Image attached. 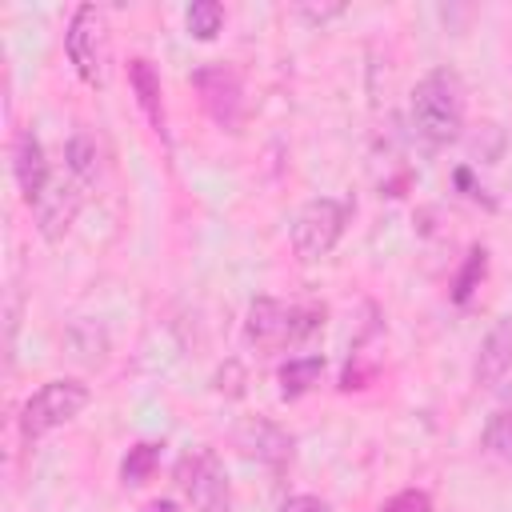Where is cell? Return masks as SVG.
<instances>
[{
	"label": "cell",
	"instance_id": "9",
	"mask_svg": "<svg viewBox=\"0 0 512 512\" xmlns=\"http://www.w3.org/2000/svg\"><path fill=\"white\" fill-rule=\"evenodd\" d=\"M244 340L256 344V348H284V344H292V304H284L276 296H256L248 304Z\"/></svg>",
	"mask_w": 512,
	"mask_h": 512
},
{
	"label": "cell",
	"instance_id": "6",
	"mask_svg": "<svg viewBox=\"0 0 512 512\" xmlns=\"http://www.w3.org/2000/svg\"><path fill=\"white\" fill-rule=\"evenodd\" d=\"M192 88L200 92V104L212 116V124H220L224 132H240V124H244V88H240V76L228 64L196 68Z\"/></svg>",
	"mask_w": 512,
	"mask_h": 512
},
{
	"label": "cell",
	"instance_id": "14",
	"mask_svg": "<svg viewBox=\"0 0 512 512\" xmlns=\"http://www.w3.org/2000/svg\"><path fill=\"white\" fill-rule=\"evenodd\" d=\"M320 376H324V356H288V360L280 364V372H276L280 396H284V400H296V396L312 392V388L320 384Z\"/></svg>",
	"mask_w": 512,
	"mask_h": 512
},
{
	"label": "cell",
	"instance_id": "1",
	"mask_svg": "<svg viewBox=\"0 0 512 512\" xmlns=\"http://www.w3.org/2000/svg\"><path fill=\"white\" fill-rule=\"evenodd\" d=\"M412 128L432 144L444 148L460 136L464 128V84L452 68H432L412 84Z\"/></svg>",
	"mask_w": 512,
	"mask_h": 512
},
{
	"label": "cell",
	"instance_id": "20",
	"mask_svg": "<svg viewBox=\"0 0 512 512\" xmlns=\"http://www.w3.org/2000/svg\"><path fill=\"white\" fill-rule=\"evenodd\" d=\"M384 512H432V496L424 488H404L384 504Z\"/></svg>",
	"mask_w": 512,
	"mask_h": 512
},
{
	"label": "cell",
	"instance_id": "7",
	"mask_svg": "<svg viewBox=\"0 0 512 512\" xmlns=\"http://www.w3.org/2000/svg\"><path fill=\"white\" fill-rule=\"evenodd\" d=\"M80 208H84V188H80L72 176L52 180V188H48V192L40 196V204L32 208V212H36V228H40V236H44L48 244L64 240V232L76 224Z\"/></svg>",
	"mask_w": 512,
	"mask_h": 512
},
{
	"label": "cell",
	"instance_id": "2",
	"mask_svg": "<svg viewBox=\"0 0 512 512\" xmlns=\"http://www.w3.org/2000/svg\"><path fill=\"white\" fill-rule=\"evenodd\" d=\"M88 400H92V388L84 380H76V376H56V380L40 384L20 408L24 444H36L40 436H48V432L64 428L68 420H76L88 408Z\"/></svg>",
	"mask_w": 512,
	"mask_h": 512
},
{
	"label": "cell",
	"instance_id": "22",
	"mask_svg": "<svg viewBox=\"0 0 512 512\" xmlns=\"http://www.w3.org/2000/svg\"><path fill=\"white\" fill-rule=\"evenodd\" d=\"M344 8L340 4H332V8H300V16H308V20H316V24H324L328 16H340Z\"/></svg>",
	"mask_w": 512,
	"mask_h": 512
},
{
	"label": "cell",
	"instance_id": "23",
	"mask_svg": "<svg viewBox=\"0 0 512 512\" xmlns=\"http://www.w3.org/2000/svg\"><path fill=\"white\" fill-rule=\"evenodd\" d=\"M144 512H180V504L176 500H152Z\"/></svg>",
	"mask_w": 512,
	"mask_h": 512
},
{
	"label": "cell",
	"instance_id": "16",
	"mask_svg": "<svg viewBox=\"0 0 512 512\" xmlns=\"http://www.w3.org/2000/svg\"><path fill=\"white\" fill-rule=\"evenodd\" d=\"M160 448H164V444H156V440L132 444L128 456L120 460V480L132 484V488L144 484V480H152V472H156V464H160Z\"/></svg>",
	"mask_w": 512,
	"mask_h": 512
},
{
	"label": "cell",
	"instance_id": "8",
	"mask_svg": "<svg viewBox=\"0 0 512 512\" xmlns=\"http://www.w3.org/2000/svg\"><path fill=\"white\" fill-rule=\"evenodd\" d=\"M12 176H16V188L24 196L28 208L40 204V196L52 188V168H48V156H44V144L32 136V132H20L16 144H12Z\"/></svg>",
	"mask_w": 512,
	"mask_h": 512
},
{
	"label": "cell",
	"instance_id": "5",
	"mask_svg": "<svg viewBox=\"0 0 512 512\" xmlns=\"http://www.w3.org/2000/svg\"><path fill=\"white\" fill-rule=\"evenodd\" d=\"M176 488L196 512H232V484L212 448H192L176 460Z\"/></svg>",
	"mask_w": 512,
	"mask_h": 512
},
{
	"label": "cell",
	"instance_id": "21",
	"mask_svg": "<svg viewBox=\"0 0 512 512\" xmlns=\"http://www.w3.org/2000/svg\"><path fill=\"white\" fill-rule=\"evenodd\" d=\"M280 512H328V504L320 500V496H288L284 504H280Z\"/></svg>",
	"mask_w": 512,
	"mask_h": 512
},
{
	"label": "cell",
	"instance_id": "12",
	"mask_svg": "<svg viewBox=\"0 0 512 512\" xmlns=\"http://www.w3.org/2000/svg\"><path fill=\"white\" fill-rule=\"evenodd\" d=\"M128 84H132V92H136V104L144 108V116H148L156 128H164V104H160V72L152 68V60H144V56L128 60Z\"/></svg>",
	"mask_w": 512,
	"mask_h": 512
},
{
	"label": "cell",
	"instance_id": "13",
	"mask_svg": "<svg viewBox=\"0 0 512 512\" xmlns=\"http://www.w3.org/2000/svg\"><path fill=\"white\" fill-rule=\"evenodd\" d=\"M64 164H68V176L80 184V188H92L100 180V144L92 132H72L68 148H64Z\"/></svg>",
	"mask_w": 512,
	"mask_h": 512
},
{
	"label": "cell",
	"instance_id": "17",
	"mask_svg": "<svg viewBox=\"0 0 512 512\" xmlns=\"http://www.w3.org/2000/svg\"><path fill=\"white\" fill-rule=\"evenodd\" d=\"M184 24H188V36L196 40H216L220 28H224V8L216 0H192L188 12H184Z\"/></svg>",
	"mask_w": 512,
	"mask_h": 512
},
{
	"label": "cell",
	"instance_id": "18",
	"mask_svg": "<svg viewBox=\"0 0 512 512\" xmlns=\"http://www.w3.org/2000/svg\"><path fill=\"white\" fill-rule=\"evenodd\" d=\"M480 440H484V448H488L492 456L512 460V404H508V408H496V412L488 416Z\"/></svg>",
	"mask_w": 512,
	"mask_h": 512
},
{
	"label": "cell",
	"instance_id": "19",
	"mask_svg": "<svg viewBox=\"0 0 512 512\" xmlns=\"http://www.w3.org/2000/svg\"><path fill=\"white\" fill-rule=\"evenodd\" d=\"M484 276H488V252H484V248H472L468 260H464V268H460V276H456V284H452V300L464 304V300L480 288Z\"/></svg>",
	"mask_w": 512,
	"mask_h": 512
},
{
	"label": "cell",
	"instance_id": "3",
	"mask_svg": "<svg viewBox=\"0 0 512 512\" xmlns=\"http://www.w3.org/2000/svg\"><path fill=\"white\" fill-rule=\"evenodd\" d=\"M348 216H352V208H348L344 200H332V196L308 200V204L296 212L292 232H288L296 260H300V264L324 260V256L340 244V236H344V228H348Z\"/></svg>",
	"mask_w": 512,
	"mask_h": 512
},
{
	"label": "cell",
	"instance_id": "4",
	"mask_svg": "<svg viewBox=\"0 0 512 512\" xmlns=\"http://www.w3.org/2000/svg\"><path fill=\"white\" fill-rule=\"evenodd\" d=\"M64 52L76 76L88 88H104L108 80V20L96 4H80L64 32Z\"/></svg>",
	"mask_w": 512,
	"mask_h": 512
},
{
	"label": "cell",
	"instance_id": "11",
	"mask_svg": "<svg viewBox=\"0 0 512 512\" xmlns=\"http://www.w3.org/2000/svg\"><path fill=\"white\" fill-rule=\"evenodd\" d=\"M508 372H512V316H500V320L484 332V340H480V348H476L472 380H476L480 388H496Z\"/></svg>",
	"mask_w": 512,
	"mask_h": 512
},
{
	"label": "cell",
	"instance_id": "15",
	"mask_svg": "<svg viewBox=\"0 0 512 512\" xmlns=\"http://www.w3.org/2000/svg\"><path fill=\"white\" fill-rule=\"evenodd\" d=\"M68 348L76 360L84 364H104V352H108V332L96 324V320H76L68 328Z\"/></svg>",
	"mask_w": 512,
	"mask_h": 512
},
{
	"label": "cell",
	"instance_id": "10",
	"mask_svg": "<svg viewBox=\"0 0 512 512\" xmlns=\"http://www.w3.org/2000/svg\"><path fill=\"white\" fill-rule=\"evenodd\" d=\"M236 448H240L248 460L268 464V468H284V464L292 460V436H288L280 424L264 420V416H252L248 424H240Z\"/></svg>",
	"mask_w": 512,
	"mask_h": 512
}]
</instances>
